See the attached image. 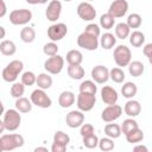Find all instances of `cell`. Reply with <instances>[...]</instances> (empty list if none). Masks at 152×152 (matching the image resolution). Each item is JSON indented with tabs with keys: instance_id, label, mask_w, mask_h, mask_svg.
I'll use <instances>...</instances> for the list:
<instances>
[{
	"instance_id": "9c48e42d",
	"label": "cell",
	"mask_w": 152,
	"mask_h": 152,
	"mask_svg": "<svg viewBox=\"0 0 152 152\" xmlns=\"http://www.w3.org/2000/svg\"><path fill=\"white\" fill-rule=\"evenodd\" d=\"M95 103H96V94L80 91V94L77 95L76 104H77V108L80 110H82V112L91 110L94 108Z\"/></svg>"
},
{
	"instance_id": "74e56055",
	"label": "cell",
	"mask_w": 152,
	"mask_h": 152,
	"mask_svg": "<svg viewBox=\"0 0 152 152\" xmlns=\"http://www.w3.org/2000/svg\"><path fill=\"white\" fill-rule=\"evenodd\" d=\"M138 127H139V125H138L137 120H134V118H128V119L124 120V122L121 124V131H122V133L125 135L127 133H129L131 131L138 128Z\"/></svg>"
},
{
	"instance_id": "11a10c76",
	"label": "cell",
	"mask_w": 152,
	"mask_h": 152,
	"mask_svg": "<svg viewBox=\"0 0 152 152\" xmlns=\"http://www.w3.org/2000/svg\"><path fill=\"white\" fill-rule=\"evenodd\" d=\"M147 58H148V62H150V64L152 65V55H151L150 57H147Z\"/></svg>"
},
{
	"instance_id": "7402d4cb",
	"label": "cell",
	"mask_w": 152,
	"mask_h": 152,
	"mask_svg": "<svg viewBox=\"0 0 152 152\" xmlns=\"http://www.w3.org/2000/svg\"><path fill=\"white\" fill-rule=\"evenodd\" d=\"M50 75H51V74H49V72H42V74H39V75L37 76V82H36V84L38 86V88L44 89V90L51 88V86H52V83H53V80H52V77H51Z\"/></svg>"
},
{
	"instance_id": "d6986e66",
	"label": "cell",
	"mask_w": 152,
	"mask_h": 152,
	"mask_svg": "<svg viewBox=\"0 0 152 152\" xmlns=\"http://www.w3.org/2000/svg\"><path fill=\"white\" fill-rule=\"evenodd\" d=\"M76 101V96L72 91L70 90H64L59 94V97H58V104L62 107V108H69L71 107Z\"/></svg>"
},
{
	"instance_id": "277c9868",
	"label": "cell",
	"mask_w": 152,
	"mask_h": 152,
	"mask_svg": "<svg viewBox=\"0 0 152 152\" xmlns=\"http://www.w3.org/2000/svg\"><path fill=\"white\" fill-rule=\"evenodd\" d=\"M113 57H114V62L116 63L118 66H120V68L128 66V64L132 61V51L127 45L120 44L116 48H114Z\"/></svg>"
},
{
	"instance_id": "f546056e",
	"label": "cell",
	"mask_w": 152,
	"mask_h": 152,
	"mask_svg": "<svg viewBox=\"0 0 152 152\" xmlns=\"http://www.w3.org/2000/svg\"><path fill=\"white\" fill-rule=\"evenodd\" d=\"M115 36L119 39H126L131 34V27L127 25V23H119L115 25Z\"/></svg>"
},
{
	"instance_id": "f35d334b",
	"label": "cell",
	"mask_w": 152,
	"mask_h": 152,
	"mask_svg": "<svg viewBox=\"0 0 152 152\" xmlns=\"http://www.w3.org/2000/svg\"><path fill=\"white\" fill-rule=\"evenodd\" d=\"M21 82L26 86V87H31L33 84H36L37 82V76L33 71H24L21 74Z\"/></svg>"
},
{
	"instance_id": "8992f818",
	"label": "cell",
	"mask_w": 152,
	"mask_h": 152,
	"mask_svg": "<svg viewBox=\"0 0 152 152\" xmlns=\"http://www.w3.org/2000/svg\"><path fill=\"white\" fill-rule=\"evenodd\" d=\"M64 62H65L64 57L57 53L55 56L49 57L44 62V69L46 72H49L51 75H58L64 68Z\"/></svg>"
},
{
	"instance_id": "f1b7e54d",
	"label": "cell",
	"mask_w": 152,
	"mask_h": 152,
	"mask_svg": "<svg viewBox=\"0 0 152 152\" xmlns=\"http://www.w3.org/2000/svg\"><path fill=\"white\" fill-rule=\"evenodd\" d=\"M0 52L4 56H13L17 52V46H15L14 42L4 39L0 43Z\"/></svg>"
},
{
	"instance_id": "4fadbf2b",
	"label": "cell",
	"mask_w": 152,
	"mask_h": 152,
	"mask_svg": "<svg viewBox=\"0 0 152 152\" xmlns=\"http://www.w3.org/2000/svg\"><path fill=\"white\" fill-rule=\"evenodd\" d=\"M62 13V2L59 0H51L45 10V17L49 21H57Z\"/></svg>"
},
{
	"instance_id": "bcb514c9",
	"label": "cell",
	"mask_w": 152,
	"mask_h": 152,
	"mask_svg": "<svg viewBox=\"0 0 152 152\" xmlns=\"http://www.w3.org/2000/svg\"><path fill=\"white\" fill-rule=\"evenodd\" d=\"M65 150H66V145L61 144V142H56V141L52 142V146H51L52 152H65Z\"/></svg>"
},
{
	"instance_id": "e575fe53",
	"label": "cell",
	"mask_w": 152,
	"mask_h": 152,
	"mask_svg": "<svg viewBox=\"0 0 152 152\" xmlns=\"http://www.w3.org/2000/svg\"><path fill=\"white\" fill-rule=\"evenodd\" d=\"M97 83L94 80H86L83 82H81L80 84V91L82 93H91V94H96L97 91Z\"/></svg>"
},
{
	"instance_id": "db71d44e",
	"label": "cell",
	"mask_w": 152,
	"mask_h": 152,
	"mask_svg": "<svg viewBox=\"0 0 152 152\" xmlns=\"http://www.w3.org/2000/svg\"><path fill=\"white\" fill-rule=\"evenodd\" d=\"M49 0H39V4H42V5H44V4H46Z\"/></svg>"
},
{
	"instance_id": "f5cc1de1",
	"label": "cell",
	"mask_w": 152,
	"mask_h": 152,
	"mask_svg": "<svg viewBox=\"0 0 152 152\" xmlns=\"http://www.w3.org/2000/svg\"><path fill=\"white\" fill-rule=\"evenodd\" d=\"M0 30H1V38H5V27H4V26H1V27H0Z\"/></svg>"
},
{
	"instance_id": "7c38bea8",
	"label": "cell",
	"mask_w": 152,
	"mask_h": 152,
	"mask_svg": "<svg viewBox=\"0 0 152 152\" xmlns=\"http://www.w3.org/2000/svg\"><path fill=\"white\" fill-rule=\"evenodd\" d=\"M76 11H77L78 17L83 21H91L96 17V10H95V7L89 1L80 2L77 8H76Z\"/></svg>"
},
{
	"instance_id": "2e32d148",
	"label": "cell",
	"mask_w": 152,
	"mask_h": 152,
	"mask_svg": "<svg viewBox=\"0 0 152 152\" xmlns=\"http://www.w3.org/2000/svg\"><path fill=\"white\" fill-rule=\"evenodd\" d=\"M91 78L97 84H104L109 80V70L104 65H95L91 69Z\"/></svg>"
},
{
	"instance_id": "30bf717a",
	"label": "cell",
	"mask_w": 152,
	"mask_h": 152,
	"mask_svg": "<svg viewBox=\"0 0 152 152\" xmlns=\"http://www.w3.org/2000/svg\"><path fill=\"white\" fill-rule=\"evenodd\" d=\"M68 34V26L64 23H55L48 28V37L52 42H59Z\"/></svg>"
},
{
	"instance_id": "816d5d0a",
	"label": "cell",
	"mask_w": 152,
	"mask_h": 152,
	"mask_svg": "<svg viewBox=\"0 0 152 152\" xmlns=\"http://www.w3.org/2000/svg\"><path fill=\"white\" fill-rule=\"evenodd\" d=\"M25 1L30 5H38L39 4V0H25Z\"/></svg>"
},
{
	"instance_id": "836d02e7",
	"label": "cell",
	"mask_w": 152,
	"mask_h": 152,
	"mask_svg": "<svg viewBox=\"0 0 152 152\" xmlns=\"http://www.w3.org/2000/svg\"><path fill=\"white\" fill-rule=\"evenodd\" d=\"M114 24H115V18L110 14V13H103L101 17H100V26L101 28H104V30H110L114 27Z\"/></svg>"
},
{
	"instance_id": "8d00e7d4",
	"label": "cell",
	"mask_w": 152,
	"mask_h": 152,
	"mask_svg": "<svg viewBox=\"0 0 152 152\" xmlns=\"http://www.w3.org/2000/svg\"><path fill=\"white\" fill-rule=\"evenodd\" d=\"M127 25L131 27V28H139L142 24V18L139 13H131L128 17H127Z\"/></svg>"
},
{
	"instance_id": "7dc6e473",
	"label": "cell",
	"mask_w": 152,
	"mask_h": 152,
	"mask_svg": "<svg viewBox=\"0 0 152 152\" xmlns=\"http://www.w3.org/2000/svg\"><path fill=\"white\" fill-rule=\"evenodd\" d=\"M142 52L146 57H150L152 55V43H147L142 46Z\"/></svg>"
},
{
	"instance_id": "ffe728a7",
	"label": "cell",
	"mask_w": 152,
	"mask_h": 152,
	"mask_svg": "<svg viewBox=\"0 0 152 152\" xmlns=\"http://www.w3.org/2000/svg\"><path fill=\"white\" fill-rule=\"evenodd\" d=\"M116 44V36H114L113 33L110 32H106L101 36L100 38V45L102 49L104 50H110L115 46Z\"/></svg>"
},
{
	"instance_id": "f907efd6",
	"label": "cell",
	"mask_w": 152,
	"mask_h": 152,
	"mask_svg": "<svg viewBox=\"0 0 152 152\" xmlns=\"http://www.w3.org/2000/svg\"><path fill=\"white\" fill-rule=\"evenodd\" d=\"M38 151H44V152H48V147H42V146L36 147V148H34V152H38Z\"/></svg>"
},
{
	"instance_id": "4dcf8cb0",
	"label": "cell",
	"mask_w": 152,
	"mask_h": 152,
	"mask_svg": "<svg viewBox=\"0 0 152 152\" xmlns=\"http://www.w3.org/2000/svg\"><path fill=\"white\" fill-rule=\"evenodd\" d=\"M20 39L24 43H32L36 39V31L33 27L31 26H25L24 28H21L20 31Z\"/></svg>"
},
{
	"instance_id": "9a60e30c",
	"label": "cell",
	"mask_w": 152,
	"mask_h": 152,
	"mask_svg": "<svg viewBox=\"0 0 152 152\" xmlns=\"http://www.w3.org/2000/svg\"><path fill=\"white\" fill-rule=\"evenodd\" d=\"M84 112L80 109L70 110L65 116V122L70 128H78L84 124Z\"/></svg>"
},
{
	"instance_id": "ac0fdd59",
	"label": "cell",
	"mask_w": 152,
	"mask_h": 152,
	"mask_svg": "<svg viewBox=\"0 0 152 152\" xmlns=\"http://www.w3.org/2000/svg\"><path fill=\"white\" fill-rule=\"evenodd\" d=\"M124 112H125V114H126L127 116H129V118H135V116H138V115L140 114V112H141V104H140L139 101L133 100V99H129V100L125 103V106H124Z\"/></svg>"
},
{
	"instance_id": "9f6ffc18",
	"label": "cell",
	"mask_w": 152,
	"mask_h": 152,
	"mask_svg": "<svg viewBox=\"0 0 152 152\" xmlns=\"http://www.w3.org/2000/svg\"><path fill=\"white\" fill-rule=\"evenodd\" d=\"M64 1H66V2H69V1H72V0H64Z\"/></svg>"
},
{
	"instance_id": "e0dca14e",
	"label": "cell",
	"mask_w": 152,
	"mask_h": 152,
	"mask_svg": "<svg viewBox=\"0 0 152 152\" xmlns=\"http://www.w3.org/2000/svg\"><path fill=\"white\" fill-rule=\"evenodd\" d=\"M101 100L106 104H114L119 100V94L118 91L110 87V86H103L101 88Z\"/></svg>"
},
{
	"instance_id": "ab89813d",
	"label": "cell",
	"mask_w": 152,
	"mask_h": 152,
	"mask_svg": "<svg viewBox=\"0 0 152 152\" xmlns=\"http://www.w3.org/2000/svg\"><path fill=\"white\" fill-rule=\"evenodd\" d=\"M99 148L101 151H112L114 148V140L113 138H109V137H103L99 140Z\"/></svg>"
},
{
	"instance_id": "6da1fadb",
	"label": "cell",
	"mask_w": 152,
	"mask_h": 152,
	"mask_svg": "<svg viewBox=\"0 0 152 152\" xmlns=\"http://www.w3.org/2000/svg\"><path fill=\"white\" fill-rule=\"evenodd\" d=\"M25 139L21 134L18 133H10V134H2L0 137V151H13L15 148H19L24 146Z\"/></svg>"
},
{
	"instance_id": "44dd1931",
	"label": "cell",
	"mask_w": 152,
	"mask_h": 152,
	"mask_svg": "<svg viewBox=\"0 0 152 152\" xmlns=\"http://www.w3.org/2000/svg\"><path fill=\"white\" fill-rule=\"evenodd\" d=\"M65 59H66L69 65H77V64H81L83 62V55L80 50L72 49V50L66 52Z\"/></svg>"
},
{
	"instance_id": "681fc988",
	"label": "cell",
	"mask_w": 152,
	"mask_h": 152,
	"mask_svg": "<svg viewBox=\"0 0 152 152\" xmlns=\"http://www.w3.org/2000/svg\"><path fill=\"white\" fill-rule=\"evenodd\" d=\"M0 4H1V11H0V18H4L7 13V7H6V4L4 0H0Z\"/></svg>"
},
{
	"instance_id": "83f0119b",
	"label": "cell",
	"mask_w": 152,
	"mask_h": 152,
	"mask_svg": "<svg viewBox=\"0 0 152 152\" xmlns=\"http://www.w3.org/2000/svg\"><path fill=\"white\" fill-rule=\"evenodd\" d=\"M68 75L71 80H82L84 77V69L81 64H77V65H68Z\"/></svg>"
},
{
	"instance_id": "d590c367",
	"label": "cell",
	"mask_w": 152,
	"mask_h": 152,
	"mask_svg": "<svg viewBox=\"0 0 152 152\" xmlns=\"http://www.w3.org/2000/svg\"><path fill=\"white\" fill-rule=\"evenodd\" d=\"M25 84L23 82H14L12 86H11V89H10V93H11V96L14 97V99H19L24 95L25 93Z\"/></svg>"
},
{
	"instance_id": "ba28073f",
	"label": "cell",
	"mask_w": 152,
	"mask_h": 152,
	"mask_svg": "<svg viewBox=\"0 0 152 152\" xmlns=\"http://www.w3.org/2000/svg\"><path fill=\"white\" fill-rule=\"evenodd\" d=\"M30 100L32 101V103L34 106H37L39 108H49L52 104L51 97L45 93L44 89H40V88H37L31 93Z\"/></svg>"
},
{
	"instance_id": "b9f144b4",
	"label": "cell",
	"mask_w": 152,
	"mask_h": 152,
	"mask_svg": "<svg viewBox=\"0 0 152 152\" xmlns=\"http://www.w3.org/2000/svg\"><path fill=\"white\" fill-rule=\"evenodd\" d=\"M83 145L84 147L87 148H95L99 146V137L94 133V134H90V135H87V137H83Z\"/></svg>"
},
{
	"instance_id": "d6a6232c",
	"label": "cell",
	"mask_w": 152,
	"mask_h": 152,
	"mask_svg": "<svg viewBox=\"0 0 152 152\" xmlns=\"http://www.w3.org/2000/svg\"><path fill=\"white\" fill-rule=\"evenodd\" d=\"M125 137L129 144H138V142L144 140V132L138 127V128L131 131L129 133H127Z\"/></svg>"
},
{
	"instance_id": "3957f363",
	"label": "cell",
	"mask_w": 152,
	"mask_h": 152,
	"mask_svg": "<svg viewBox=\"0 0 152 152\" xmlns=\"http://www.w3.org/2000/svg\"><path fill=\"white\" fill-rule=\"evenodd\" d=\"M2 122L6 127L7 131L13 132L17 131L20 127L21 124V115L20 112L15 108V109H7L2 113Z\"/></svg>"
},
{
	"instance_id": "7a4b0ae2",
	"label": "cell",
	"mask_w": 152,
	"mask_h": 152,
	"mask_svg": "<svg viewBox=\"0 0 152 152\" xmlns=\"http://www.w3.org/2000/svg\"><path fill=\"white\" fill-rule=\"evenodd\" d=\"M23 69H24V63L21 61H19V59L11 61L2 69V72H1L2 80L8 83H14L17 81L18 76L23 72Z\"/></svg>"
},
{
	"instance_id": "d4e9b609",
	"label": "cell",
	"mask_w": 152,
	"mask_h": 152,
	"mask_svg": "<svg viewBox=\"0 0 152 152\" xmlns=\"http://www.w3.org/2000/svg\"><path fill=\"white\" fill-rule=\"evenodd\" d=\"M14 106H15V108H17L20 113H28V112L32 110L33 103H32V101L28 100L27 97L21 96V97H19V99H15Z\"/></svg>"
},
{
	"instance_id": "8fae6325",
	"label": "cell",
	"mask_w": 152,
	"mask_h": 152,
	"mask_svg": "<svg viewBox=\"0 0 152 152\" xmlns=\"http://www.w3.org/2000/svg\"><path fill=\"white\" fill-rule=\"evenodd\" d=\"M124 112V108L116 103L114 104H108L101 113V119L104 121V122H114L115 120H118L121 114Z\"/></svg>"
},
{
	"instance_id": "5b68a950",
	"label": "cell",
	"mask_w": 152,
	"mask_h": 152,
	"mask_svg": "<svg viewBox=\"0 0 152 152\" xmlns=\"http://www.w3.org/2000/svg\"><path fill=\"white\" fill-rule=\"evenodd\" d=\"M77 45L84 50H88V51H95L99 45H100V40H99V37L91 34V33H88L86 31H83L81 34H78L77 37Z\"/></svg>"
},
{
	"instance_id": "52a82bcc",
	"label": "cell",
	"mask_w": 152,
	"mask_h": 152,
	"mask_svg": "<svg viewBox=\"0 0 152 152\" xmlns=\"http://www.w3.org/2000/svg\"><path fill=\"white\" fill-rule=\"evenodd\" d=\"M32 20V12L27 8L13 10L10 13V23L17 26L26 25Z\"/></svg>"
},
{
	"instance_id": "6f0895ef",
	"label": "cell",
	"mask_w": 152,
	"mask_h": 152,
	"mask_svg": "<svg viewBox=\"0 0 152 152\" xmlns=\"http://www.w3.org/2000/svg\"><path fill=\"white\" fill-rule=\"evenodd\" d=\"M87 1H94V0H87Z\"/></svg>"
},
{
	"instance_id": "5bb4252c",
	"label": "cell",
	"mask_w": 152,
	"mask_h": 152,
	"mask_svg": "<svg viewBox=\"0 0 152 152\" xmlns=\"http://www.w3.org/2000/svg\"><path fill=\"white\" fill-rule=\"evenodd\" d=\"M128 11V2L126 0H113L109 5L108 13H110L115 19L122 18Z\"/></svg>"
},
{
	"instance_id": "484cf974",
	"label": "cell",
	"mask_w": 152,
	"mask_h": 152,
	"mask_svg": "<svg viewBox=\"0 0 152 152\" xmlns=\"http://www.w3.org/2000/svg\"><path fill=\"white\" fill-rule=\"evenodd\" d=\"M104 134L109 138H113V139H118L121 134H122V131H121V125H118V124H112V122H108L106 126H104Z\"/></svg>"
},
{
	"instance_id": "f6af8a7d",
	"label": "cell",
	"mask_w": 152,
	"mask_h": 152,
	"mask_svg": "<svg viewBox=\"0 0 152 152\" xmlns=\"http://www.w3.org/2000/svg\"><path fill=\"white\" fill-rule=\"evenodd\" d=\"M94 133H95V131H94V126L91 124H83L80 127V134L82 138L90 135V134H94Z\"/></svg>"
},
{
	"instance_id": "7bdbcfd3",
	"label": "cell",
	"mask_w": 152,
	"mask_h": 152,
	"mask_svg": "<svg viewBox=\"0 0 152 152\" xmlns=\"http://www.w3.org/2000/svg\"><path fill=\"white\" fill-rule=\"evenodd\" d=\"M53 141L56 142H61V144H64V145H69L70 142V137L64 133L63 131H57L55 134H53Z\"/></svg>"
},
{
	"instance_id": "603a6c76",
	"label": "cell",
	"mask_w": 152,
	"mask_h": 152,
	"mask_svg": "<svg viewBox=\"0 0 152 152\" xmlns=\"http://www.w3.org/2000/svg\"><path fill=\"white\" fill-rule=\"evenodd\" d=\"M144 71H145V65L140 61H131V63L128 64V72L133 77L141 76Z\"/></svg>"
},
{
	"instance_id": "1f68e13d",
	"label": "cell",
	"mask_w": 152,
	"mask_h": 152,
	"mask_svg": "<svg viewBox=\"0 0 152 152\" xmlns=\"http://www.w3.org/2000/svg\"><path fill=\"white\" fill-rule=\"evenodd\" d=\"M109 78L114 83H122L126 78V75H125V71L120 66H114L113 69L109 70Z\"/></svg>"
},
{
	"instance_id": "4316f807",
	"label": "cell",
	"mask_w": 152,
	"mask_h": 152,
	"mask_svg": "<svg viewBox=\"0 0 152 152\" xmlns=\"http://www.w3.org/2000/svg\"><path fill=\"white\" fill-rule=\"evenodd\" d=\"M128 39H129V44H131L133 48H140V46H142L144 43H145V34H144L141 31L135 30V31L131 32Z\"/></svg>"
},
{
	"instance_id": "ee69618b",
	"label": "cell",
	"mask_w": 152,
	"mask_h": 152,
	"mask_svg": "<svg viewBox=\"0 0 152 152\" xmlns=\"http://www.w3.org/2000/svg\"><path fill=\"white\" fill-rule=\"evenodd\" d=\"M84 31L88 32V33H91V34H94L96 37H100V34H101V26L95 24V23H90V24H88L86 26Z\"/></svg>"
},
{
	"instance_id": "60d3db41",
	"label": "cell",
	"mask_w": 152,
	"mask_h": 152,
	"mask_svg": "<svg viewBox=\"0 0 152 152\" xmlns=\"http://www.w3.org/2000/svg\"><path fill=\"white\" fill-rule=\"evenodd\" d=\"M43 52H44V55L48 56V57H51V56L57 55V53H58V45H57V43L51 40V42L44 44V46H43Z\"/></svg>"
},
{
	"instance_id": "c3c4849f",
	"label": "cell",
	"mask_w": 152,
	"mask_h": 152,
	"mask_svg": "<svg viewBox=\"0 0 152 152\" xmlns=\"http://www.w3.org/2000/svg\"><path fill=\"white\" fill-rule=\"evenodd\" d=\"M133 151L134 152H148V148L145 146V145H135L134 147H133Z\"/></svg>"
},
{
	"instance_id": "cb8c5ba5",
	"label": "cell",
	"mask_w": 152,
	"mask_h": 152,
	"mask_svg": "<svg viewBox=\"0 0 152 152\" xmlns=\"http://www.w3.org/2000/svg\"><path fill=\"white\" fill-rule=\"evenodd\" d=\"M138 93V87L134 82H125L121 87V94L126 99H133Z\"/></svg>"
}]
</instances>
